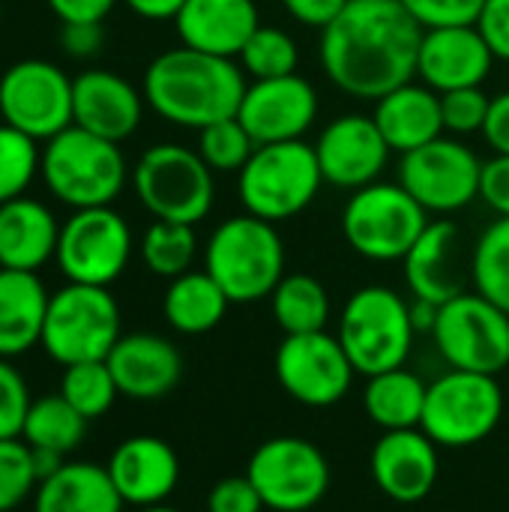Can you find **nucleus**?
<instances>
[{"instance_id":"nucleus-51","label":"nucleus","mask_w":509,"mask_h":512,"mask_svg":"<svg viewBox=\"0 0 509 512\" xmlns=\"http://www.w3.org/2000/svg\"><path fill=\"white\" fill-rule=\"evenodd\" d=\"M123 3L147 21H174L186 0H123Z\"/></svg>"},{"instance_id":"nucleus-45","label":"nucleus","mask_w":509,"mask_h":512,"mask_svg":"<svg viewBox=\"0 0 509 512\" xmlns=\"http://www.w3.org/2000/svg\"><path fill=\"white\" fill-rule=\"evenodd\" d=\"M480 198L498 213L509 216V156L495 153L489 162H483V177H480Z\"/></svg>"},{"instance_id":"nucleus-4","label":"nucleus","mask_w":509,"mask_h":512,"mask_svg":"<svg viewBox=\"0 0 509 512\" xmlns=\"http://www.w3.org/2000/svg\"><path fill=\"white\" fill-rule=\"evenodd\" d=\"M204 270L219 282L231 303H258L285 276V246L273 222L231 216L207 240Z\"/></svg>"},{"instance_id":"nucleus-50","label":"nucleus","mask_w":509,"mask_h":512,"mask_svg":"<svg viewBox=\"0 0 509 512\" xmlns=\"http://www.w3.org/2000/svg\"><path fill=\"white\" fill-rule=\"evenodd\" d=\"M483 135H486V141H489V147L495 153H507L509 156V90L492 96Z\"/></svg>"},{"instance_id":"nucleus-29","label":"nucleus","mask_w":509,"mask_h":512,"mask_svg":"<svg viewBox=\"0 0 509 512\" xmlns=\"http://www.w3.org/2000/svg\"><path fill=\"white\" fill-rule=\"evenodd\" d=\"M123 498L117 495L108 468L93 462H66L54 477L39 483L33 512H120Z\"/></svg>"},{"instance_id":"nucleus-31","label":"nucleus","mask_w":509,"mask_h":512,"mask_svg":"<svg viewBox=\"0 0 509 512\" xmlns=\"http://www.w3.org/2000/svg\"><path fill=\"white\" fill-rule=\"evenodd\" d=\"M426 393L429 384H423L414 372L402 366L372 375L363 393V405L369 420L384 432L420 429L426 411Z\"/></svg>"},{"instance_id":"nucleus-5","label":"nucleus","mask_w":509,"mask_h":512,"mask_svg":"<svg viewBox=\"0 0 509 512\" xmlns=\"http://www.w3.org/2000/svg\"><path fill=\"white\" fill-rule=\"evenodd\" d=\"M324 174L315 147L300 141L258 144L237 174V195L249 216L285 222L300 216L321 192Z\"/></svg>"},{"instance_id":"nucleus-38","label":"nucleus","mask_w":509,"mask_h":512,"mask_svg":"<svg viewBox=\"0 0 509 512\" xmlns=\"http://www.w3.org/2000/svg\"><path fill=\"white\" fill-rule=\"evenodd\" d=\"M255 141L237 117L198 129V156L213 174H240L255 153Z\"/></svg>"},{"instance_id":"nucleus-13","label":"nucleus","mask_w":509,"mask_h":512,"mask_svg":"<svg viewBox=\"0 0 509 512\" xmlns=\"http://www.w3.org/2000/svg\"><path fill=\"white\" fill-rule=\"evenodd\" d=\"M246 477L258 489L267 510H312L330 489V465L324 453L306 438H270L264 441L246 468Z\"/></svg>"},{"instance_id":"nucleus-34","label":"nucleus","mask_w":509,"mask_h":512,"mask_svg":"<svg viewBox=\"0 0 509 512\" xmlns=\"http://www.w3.org/2000/svg\"><path fill=\"white\" fill-rule=\"evenodd\" d=\"M471 279L477 294L509 315V216H501L480 234L471 255Z\"/></svg>"},{"instance_id":"nucleus-20","label":"nucleus","mask_w":509,"mask_h":512,"mask_svg":"<svg viewBox=\"0 0 509 512\" xmlns=\"http://www.w3.org/2000/svg\"><path fill=\"white\" fill-rule=\"evenodd\" d=\"M438 444L423 429L384 432L372 450V480L396 504H420L438 483Z\"/></svg>"},{"instance_id":"nucleus-33","label":"nucleus","mask_w":509,"mask_h":512,"mask_svg":"<svg viewBox=\"0 0 509 512\" xmlns=\"http://www.w3.org/2000/svg\"><path fill=\"white\" fill-rule=\"evenodd\" d=\"M87 423L90 420H84L60 393H48L30 402L21 441L33 450H51L66 456L84 441Z\"/></svg>"},{"instance_id":"nucleus-22","label":"nucleus","mask_w":509,"mask_h":512,"mask_svg":"<svg viewBox=\"0 0 509 512\" xmlns=\"http://www.w3.org/2000/svg\"><path fill=\"white\" fill-rule=\"evenodd\" d=\"M105 468L123 504L138 510L165 504L180 480L177 453L168 441L153 435H135L117 444Z\"/></svg>"},{"instance_id":"nucleus-25","label":"nucleus","mask_w":509,"mask_h":512,"mask_svg":"<svg viewBox=\"0 0 509 512\" xmlns=\"http://www.w3.org/2000/svg\"><path fill=\"white\" fill-rule=\"evenodd\" d=\"M174 27L186 48L234 60L261 27V18L255 0H186Z\"/></svg>"},{"instance_id":"nucleus-53","label":"nucleus","mask_w":509,"mask_h":512,"mask_svg":"<svg viewBox=\"0 0 509 512\" xmlns=\"http://www.w3.org/2000/svg\"><path fill=\"white\" fill-rule=\"evenodd\" d=\"M0 18H3V6H0Z\"/></svg>"},{"instance_id":"nucleus-14","label":"nucleus","mask_w":509,"mask_h":512,"mask_svg":"<svg viewBox=\"0 0 509 512\" xmlns=\"http://www.w3.org/2000/svg\"><path fill=\"white\" fill-rule=\"evenodd\" d=\"M0 117L33 141L54 138L72 126V81L48 60H18L0 75Z\"/></svg>"},{"instance_id":"nucleus-49","label":"nucleus","mask_w":509,"mask_h":512,"mask_svg":"<svg viewBox=\"0 0 509 512\" xmlns=\"http://www.w3.org/2000/svg\"><path fill=\"white\" fill-rule=\"evenodd\" d=\"M117 0H48L51 12L60 18V24L69 21H105V15L114 9Z\"/></svg>"},{"instance_id":"nucleus-17","label":"nucleus","mask_w":509,"mask_h":512,"mask_svg":"<svg viewBox=\"0 0 509 512\" xmlns=\"http://www.w3.org/2000/svg\"><path fill=\"white\" fill-rule=\"evenodd\" d=\"M318 117V93L303 75H282L252 81L237 108L255 144L300 141Z\"/></svg>"},{"instance_id":"nucleus-28","label":"nucleus","mask_w":509,"mask_h":512,"mask_svg":"<svg viewBox=\"0 0 509 512\" xmlns=\"http://www.w3.org/2000/svg\"><path fill=\"white\" fill-rule=\"evenodd\" d=\"M48 300L36 273L0 267V357H21L42 342Z\"/></svg>"},{"instance_id":"nucleus-42","label":"nucleus","mask_w":509,"mask_h":512,"mask_svg":"<svg viewBox=\"0 0 509 512\" xmlns=\"http://www.w3.org/2000/svg\"><path fill=\"white\" fill-rule=\"evenodd\" d=\"M30 402L33 399H30L27 381L6 357H0V441L21 438Z\"/></svg>"},{"instance_id":"nucleus-8","label":"nucleus","mask_w":509,"mask_h":512,"mask_svg":"<svg viewBox=\"0 0 509 512\" xmlns=\"http://www.w3.org/2000/svg\"><path fill=\"white\" fill-rule=\"evenodd\" d=\"M426 225V207L402 183H369L348 198L342 213L348 246L369 261H402Z\"/></svg>"},{"instance_id":"nucleus-47","label":"nucleus","mask_w":509,"mask_h":512,"mask_svg":"<svg viewBox=\"0 0 509 512\" xmlns=\"http://www.w3.org/2000/svg\"><path fill=\"white\" fill-rule=\"evenodd\" d=\"M102 42V21H69L60 27V45L69 57H93Z\"/></svg>"},{"instance_id":"nucleus-3","label":"nucleus","mask_w":509,"mask_h":512,"mask_svg":"<svg viewBox=\"0 0 509 512\" xmlns=\"http://www.w3.org/2000/svg\"><path fill=\"white\" fill-rule=\"evenodd\" d=\"M39 174L48 192L72 210L111 207L126 186V159L120 144L72 123L45 141Z\"/></svg>"},{"instance_id":"nucleus-35","label":"nucleus","mask_w":509,"mask_h":512,"mask_svg":"<svg viewBox=\"0 0 509 512\" xmlns=\"http://www.w3.org/2000/svg\"><path fill=\"white\" fill-rule=\"evenodd\" d=\"M195 255H198L195 225L156 219L141 237V258H144L147 270L162 279H177V276L189 273Z\"/></svg>"},{"instance_id":"nucleus-36","label":"nucleus","mask_w":509,"mask_h":512,"mask_svg":"<svg viewBox=\"0 0 509 512\" xmlns=\"http://www.w3.org/2000/svg\"><path fill=\"white\" fill-rule=\"evenodd\" d=\"M60 396L84 420H96V417L111 411V405L117 402L120 390H117V381H114L108 363L105 360H90V363L63 366Z\"/></svg>"},{"instance_id":"nucleus-52","label":"nucleus","mask_w":509,"mask_h":512,"mask_svg":"<svg viewBox=\"0 0 509 512\" xmlns=\"http://www.w3.org/2000/svg\"><path fill=\"white\" fill-rule=\"evenodd\" d=\"M138 512H180V510H171V507H165V504H156V507H144V510Z\"/></svg>"},{"instance_id":"nucleus-10","label":"nucleus","mask_w":509,"mask_h":512,"mask_svg":"<svg viewBox=\"0 0 509 512\" xmlns=\"http://www.w3.org/2000/svg\"><path fill=\"white\" fill-rule=\"evenodd\" d=\"M504 417V393L495 375L447 372L426 393L420 429L438 447H474L486 441Z\"/></svg>"},{"instance_id":"nucleus-24","label":"nucleus","mask_w":509,"mask_h":512,"mask_svg":"<svg viewBox=\"0 0 509 512\" xmlns=\"http://www.w3.org/2000/svg\"><path fill=\"white\" fill-rule=\"evenodd\" d=\"M405 282L414 300L444 306L447 300L465 294L462 270V231L450 219L429 222L411 252L402 258Z\"/></svg>"},{"instance_id":"nucleus-21","label":"nucleus","mask_w":509,"mask_h":512,"mask_svg":"<svg viewBox=\"0 0 509 512\" xmlns=\"http://www.w3.org/2000/svg\"><path fill=\"white\" fill-rule=\"evenodd\" d=\"M144 114V93H138L123 75L108 69H87L72 81V123L108 138L126 141Z\"/></svg>"},{"instance_id":"nucleus-12","label":"nucleus","mask_w":509,"mask_h":512,"mask_svg":"<svg viewBox=\"0 0 509 512\" xmlns=\"http://www.w3.org/2000/svg\"><path fill=\"white\" fill-rule=\"evenodd\" d=\"M132 258V231L111 207L75 210L60 225L57 267L69 282L108 288L117 282Z\"/></svg>"},{"instance_id":"nucleus-16","label":"nucleus","mask_w":509,"mask_h":512,"mask_svg":"<svg viewBox=\"0 0 509 512\" xmlns=\"http://www.w3.org/2000/svg\"><path fill=\"white\" fill-rule=\"evenodd\" d=\"M354 363L339 336L327 330L285 336L276 351V378L282 390L306 408H330L342 402L354 384Z\"/></svg>"},{"instance_id":"nucleus-48","label":"nucleus","mask_w":509,"mask_h":512,"mask_svg":"<svg viewBox=\"0 0 509 512\" xmlns=\"http://www.w3.org/2000/svg\"><path fill=\"white\" fill-rule=\"evenodd\" d=\"M351 0H282L285 12L300 21L303 27H315L324 30L333 18H339V12L348 6Z\"/></svg>"},{"instance_id":"nucleus-6","label":"nucleus","mask_w":509,"mask_h":512,"mask_svg":"<svg viewBox=\"0 0 509 512\" xmlns=\"http://www.w3.org/2000/svg\"><path fill=\"white\" fill-rule=\"evenodd\" d=\"M414 333L411 303L384 285L354 291L339 318V342L354 369L366 378L402 369L411 354Z\"/></svg>"},{"instance_id":"nucleus-2","label":"nucleus","mask_w":509,"mask_h":512,"mask_svg":"<svg viewBox=\"0 0 509 512\" xmlns=\"http://www.w3.org/2000/svg\"><path fill=\"white\" fill-rule=\"evenodd\" d=\"M246 87L243 69L231 57L180 45L150 60L141 93L162 120L183 129H204L237 117Z\"/></svg>"},{"instance_id":"nucleus-18","label":"nucleus","mask_w":509,"mask_h":512,"mask_svg":"<svg viewBox=\"0 0 509 512\" xmlns=\"http://www.w3.org/2000/svg\"><path fill=\"white\" fill-rule=\"evenodd\" d=\"M312 147H315L324 183L351 189V192L369 183H378L393 153L375 117H366V114H342L330 120Z\"/></svg>"},{"instance_id":"nucleus-41","label":"nucleus","mask_w":509,"mask_h":512,"mask_svg":"<svg viewBox=\"0 0 509 512\" xmlns=\"http://www.w3.org/2000/svg\"><path fill=\"white\" fill-rule=\"evenodd\" d=\"M492 96L483 93V87H462L441 93V114H444V129L453 135H474L483 132L486 117H489Z\"/></svg>"},{"instance_id":"nucleus-7","label":"nucleus","mask_w":509,"mask_h":512,"mask_svg":"<svg viewBox=\"0 0 509 512\" xmlns=\"http://www.w3.org/2000/svg\"><path fill=\"white\" fill-rule=\"evenodd\" d=\"M120 309L108 288L69 282L48 300L42 348L60 366L108 360L120 339Z\"/></svg>"},{"instance_id":"nucleus-26","label":"nucleus","mask_w":509,"mask_h":512,"mask_svg":"<svg viewBox=\"0 0 509 512\" xmlns=\"http://www.w3.org/2000/svg\"><path fill=\"white\" fill-rule=\"evenodd\" d=\"M375 123L396 153H411L435 138H441L444 114H441V93L426 84H402L375 102Z\"/></svg>"},{"instance_id":"nucleus-32","label":"nucleus","mask_w":509,"mask_h":512,"mask_svg":"<svg viewBox=\"0 0 509 512\" xmlns=\"http://www.w3.org/2000/svg\"><path fill=\"white\" fill-rule=\"evenodd\" d=\"M270 303H273V318L285 336L327 330L330 297H327V288L309 273L282 276V282L270 294Z\"/></svg>"},{"instance_id":"nucleus-43","label":"nucleus","mask_w":509,"mask_h":512,"mask_svg":"<svg viewBox=\"0 0 509 512\" xmlns=\"http://www.w3.org/2000/svg\"><path fill=\"white\" fill-rule=\"evenodd\" d=\"M405 12L423 27H459V24H477L486 0H399Z\"/></svg>"},{"instance_id":"nucleus-19","label":"nucleus","mask_w":509,"mask_h":512,"mask_svg":"<svg viewBox=\"0 0 509 512\" xmlns=\"http://www.w3.org/2000/svg\"><path fill=\"white\" fill-rule=\"evenodd\" d=\"M492 63L495 54L477 24L423 30L417 51V75L435 93L483 87L492 72Z\"/></svg>"},{"instance_id":"nucleus-23","label":"nucleus","mask_w":509,"mask_h":512,"mask_svg":"<svg viewBox=\"0 0 509 512\" xmlns=\"http://www.w3.org/2000/svg\"><path fill=\"white\" fill-rule=\"evenodd\" d=\"M105 363L117 381L120 396L135 402H156L168 396L183 375L180 351L156 333L120 336Z\"/></svg>"},{"instance_id":"nucleus-40","label":"nucleus","mask_w":509,"mask_h":512,"mask_svg":"<svg viewBox=\"0 0 509 512\" xmlns=\"http://www.w3.org/2000/svg\"><path fill=\"white\" fill-rule=\"evenodd\" d=\"M39 486L33 450L21 438L0 441V512L21 507Z\"/></svg>"},{"instance_id":"nucleus-9","label":"nucleus","mask_w":509,"mask_h":512,"mask_svg":"<svg viewBox=\"0 0 509 512\" xmlns=\"http://www.w3.org/2000/svg\"><path fill=\"white\" fill-rule=\"evenodd\" d=\"M132 186L138 201L162 222L198 225L213 210V171L183 144H156L141 153Z\"/></svg>"},{"instance_id":"nucleus-44","label":"nucleus","mask_w":509,"mask_h":512,"mask_svg":"<svg viewBox=\"0 0 509 512\" xmlns=\"http://www.w3.org/2000/svg\"><path fill=\"white\" fill-rule=\"evenodd\" d=\"M264 501L252 480L243 477H225L219 480L207 495V512H261Z\"/></svg>"},{"instance_id":"nucleus-11","label":"nucleus","mask_w":509,"mask_h":512,"mask_svg":"<svg viewBox=\"0 0 509 512\" xmlns=\"http://www.w3.org/2000/svg\"><path fill=\"white\" fill-rule=\"evenodd\" d=\"M432 336L450 369L498 378L509 366V315L477 291L438 306Z\"/></svg>"},{"instance_id":"nucleus-37","label":"nucleus","mask_w":509,"mask_h":512,"mask_svg":"<svg viewBox=\"0 0 509 512\" xmlns=\"http://www.w3.org/2000/svg\"><path fill=\"white\" fill-rule=\"evenodd\" d=\"M297 66H300L297 39L273 24H261L240 51V69H246V75H252L255 81L294 75Z\"/></svg>"},{"instance_id":"nucleus-27","label":"nucleus","mask_w":509,"mask_h":512,"mask_svg":"<svg viewBox=\"0 0 509 512\" xmlns=\"http://www.w3.org/2000/svg\"><path fill=\"white\" fill-rule=\"evenodd\" d=\"M60 225L54 213L33 198L0 204V267L36 273L57 255Z\"/></svg>"},{"instance_id":"nucleus-30","label":"nucleus","mask_w":509,"mask_h":512,"mask_svg":"<svg viewBox=\"0 0 509 512\" xmlns=\"http://www.w3.org/2000/svg\"><path fill=\"white\" fill-rule=\"evenodd\" d=\"M228 306H231L228 294L219 288V282L207 270H189L171 279L165 300H162L165 321L183 336H201V333L216 330Z\"/></svg>"},{"instance_id":"nucleus-1","label":"nucleus","mask_w":509,"mask_h":512,"mask_svg":"<svg viewBox=\"0 0 509 512\" xmlns=\"http://www.w3.org/2000/svg\"><path fill=\"white\" fill-rule=\"evenodd\" d=\"M420 39L399 0H351L321 30V66L342 93L378 102L417 75Z\"/></svg>"},{"instance_id":"nucleus-39","label":"nucleus","mask_w":509,"mask_h":512,"mask_svg":"<svg viewBox=\"0 0 509 512\" xmlns=\"http://www.w3.org/2000/svg\"><path fill=\"white\" fill-rule=\"evenodd\" d=\"M39 141L0 123V204L21 198L39 171Z\"/></svg>"},{"instance_id":"nucleus-15","label":"nucleus","mask_w":509,"mask_h":512,"mask_svg":"<svg viewBox=\"0 0 509 512\" xmlns=\"http://www.w3.org/2000/svg\"><path fill=\"white\" fill-rule=\"evenodd\" d=\"M483 162L480 156L456 141L435 138L402 156L399 183L426 207V213H459L474 198H480Z\"/></svg>"},{"instance_id":"nucleus-46","label":"nucleus","mask_w":509,"mask_h":512,"mask_svg":"<svg viewBox=\"0 0 509 512\" xmlns=\"http://www.w3.org/2000/svg\"><path fill=\"white\" fill-rule=\"evenodd\" d=\"M483 39L489 42L495 60L509 63V0H486L477 18Z\"/></svg>"}]
</instances>
